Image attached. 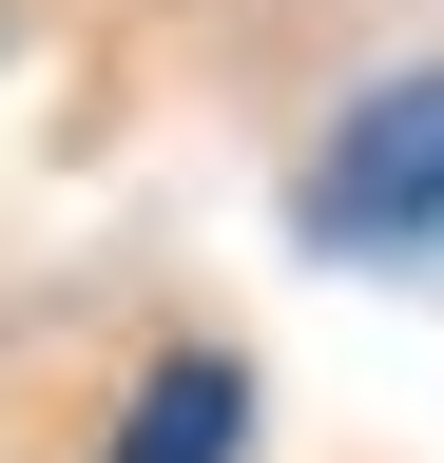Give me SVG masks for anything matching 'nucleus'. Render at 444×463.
Masks as SVG:
<instances>
[{
	"instance_id": "1",
	"label": "nucleus",
	"mask_w": 444,
	"mask_h": 463,
	"mask_svg": "<svg viewBox=\"0 0 444 463\" xmlns=\"http://www.w3.org/2000/svg\"><path fill=\"white\" fill-rule=\"evenodd\" d=\"M309 251H406L444 270V58H406V78H367L348 116L309 136Z\"/></svg>"
},
{
	"instance_id": "2",
	"label": "nucleus",
	"mask_w": 444,
	"mask_h": 463,
	"mask_svg": "<svg viewBox=\"0 0 444 463\" xmlns=\"http://www.w3.org/2000/svg\"><path fill=\"white\" fill-rule=\"evenodd\" d=\"M97 463H251V367L232 347H155L117 386V425H97Z\"/></svg>"
}]
</instances>
